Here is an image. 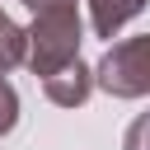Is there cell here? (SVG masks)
Returning a JSON list of instances; mask_svg holds the SVG:
<instances>
[{
    "label": "cell",
    "instance_id": "obj_1",
    "mask_svg": "<svg viewBox=\"0 0 150 150\" xmlns=\"http://www.w3.org/2000/svg\"><path fill=\"white\" fill-rule=\"evenodd\" d=\"M80 42H84V19L80 9H52V14H33L28 23V70L38 80H52L56 70L80 61Z\"/></svg>",
    "mask_w": 150,
    "mask_h": 150
},
{
    "label": "cell",
    "instance_id": "obj_2",
    "mask_svg": "<svg viewBox=\"0 0 150 150\" xmlns=\"http://www.w3.org/2000/svg\"><path fill=\"white\" fill-rule=\"evenodd\" d=\"M94 80L108 98H145L150 94V33L112 42L98 56Z\"/></svg>",
    "mask_w": 150,
    "mask_h": 150
},
{
    "label": "cell",
    "instance_id": "obj_3",
    "mask_svg": "<svg viewBox=\"0 0 150 150\" xmlns=\"http://www.w3.org/2000/svg\"><path fill=\"white\" fill-rule=\"evenodd\" d=\"M94 89H98V80H94V70H89L84 61H75V66L56 70L52 80H42V94H47L56 108H80V103H89Z\"/></svg>",
    "mask_w": 150,
    "mask_h": 150
},
{
    "label": "cell",
    "instance_id": "obj_4",
    "mask_svg": "<svg viewBox=\"0 0 150 150\" xmlns=\"http://www.w3.org/2000/svg\"><path fill=\"white\" fill-rule=\"evenodd\" d=\"M89 5V28H94V38H117L150 0H84Z\"/></svg>",
    "mask_w": 150,
    "mask_h": 150
},
{
    "label": "cell",
    "instance_id": "obj_5",
    "mask_svg": "<svg viewBox=\"0 0 150 150\" xmlns=\"http://www.w3.org/2000/svg\"><path fill=\"white\" fill-rule=\"evenodd\" d=\"M28 61V28H19L5 9H0V75H9L14 66Z\"/></svg>",
    "mask_w": 150,
    "mask_h": 150
},
{
    "label": "cell",
    "instance_id": "obj_6",
    "mask_svg": "<svg viewBox=\"0 0 150 150\" xmlns=\"http://www.w3.org/2000/svg\"><path fill=\"white\" fill-rule=\"evenodd\" d=\"M14 122H19V94H14V84L0 75V141L14 131Z\"/></svg>",
    "mask_w": 150,
    "mask_h": 150
},
{
    "label": "cell",
    "instance_id": "obj_7",
    "mask_svg": "<svg viewBox=\"0 0 150 150\" xmlns=\"http://www.w3.org/2000/svg\"><path fill=\"white\" fill-rule=\"evenodd\" d=\"M122 150H150V112H141V117L127 127V136H122Z\"/></svg>",
    "mask_w": 150,
    "mask_h": 150
},
{
    "label": "cell",
    "instance_id": "obj_8",
    "mask_svg": "<svg viewBox=\"0 0 150 150\" xmlns=\"http://www.w3.org/2000/svg\"><path fill=\"white\" fill-rule=\"evenodd\" d=\"M23 9H33V14H52V9H75V0H19Z\"/></svg>",
    "mask_w": 150,
    "mask_h": 150
}]
</instances>
